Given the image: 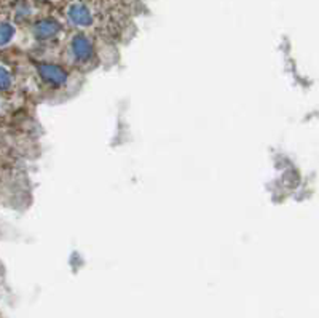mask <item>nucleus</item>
Returning a JSON list of instances; mask_svg holds the SVG:
<instances>
[{
    "label": "nucleus",
    "mask_w": 319,
    "mask_h": 318,
    "mask_svg": "<svg viewBox=\"0 0 319 318\" xmlns=\"http://www.w3.org/2000/svg\"><path fill=\"white\" fill-rule=\"evenodd\" d=\"M10 85H11V75L8 74L7 69L0 66V90H8Z\"/></svg>",
    "instance_id": "obj_6"
},
{
    "label": "nucleus",
    "mask_w": 319,
    "mask_h": 318,
    "mask_svg": "<svg viewBox=\"0 0 319 318\" xmlns=\"http://www.w3.org/2000/svg\"><path fill=\"white\" fill-rule=\"evenodd\" d=\"M37 69H38L40 77L50 85L61 87L67 82V72L56 64H38Z\"/></svg>",
    "instance_id": "obj_1"
},
{
    "label": "nucleus",
    "mask_w": 319,
    "mask_h": 318,
    "mask_svg": "<svg viewBox=\"0 0 319 318\" xmlns=\"http://www.w3.org/2000/svg\"><path fill=\"white\" fill-rule=\"evenodd\" d=\"M13 35H15V28H13L11 24H8V23L0 24V47L7 45L13 38Z\"/></svg>",
    "instance_id": "obj_5"
},
{
    "label": "nucleus",
    "mask_w": 319,
    "mask_h": 318,
    "mask_svg": "<svg viewBox=\"0 0 319 318\" xmlns=\"http://www.w3.org/2000/svg\"><path fill=\"white\" fill-rule=\"evenodd\" d=\"M72 51L78 61H89L93 58V45L85 35H75L72 40Z\"/></svg>",
    "instance_id": "obj_3"
},
{
    "label": "nucleus",
    "mask_w": 319,
    "mask_h": 318,
    "mask_svg": "<svg viewBox=\"0 0 319 318\" xmlns=\"http://www.w3.org/2000/svg\"><path fill=\"white\" fill-rule=\"evenodd\" d=\"M59 29H61V26L56 19L47 18V19L38 21L34 26V35L38 38V40H48V38L55 37L59 32Z\"/></svg>",
    "instance_id": "obj_2"
},
{
    "label": "nucleus",
    "mask_w": 319,
    "mask_h": 318,
    "mask_svg": "<svg viewBox=\"0 0 319 318\" xmlns=\"http://www.w3.org/2000/svg\"><path fill=\"white\" fill-rule=\"evenodd\" d=\"M69 18L77 26H89L93 23L91 11L82 4H75L69 8Z\"/></svg>",
    "instance_id": "obj_4"
}]
</instances>
